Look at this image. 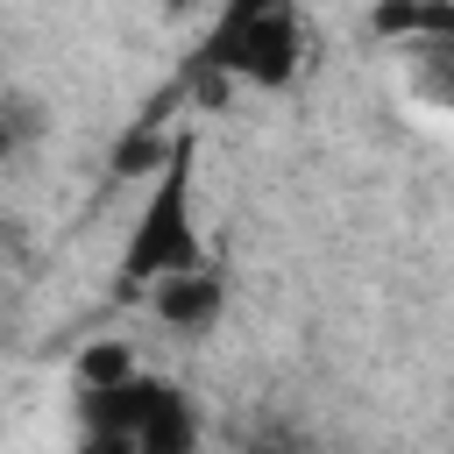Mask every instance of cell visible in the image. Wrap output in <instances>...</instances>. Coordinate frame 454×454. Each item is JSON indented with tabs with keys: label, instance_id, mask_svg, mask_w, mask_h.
Wrapping results in <instances>:
<instances>
[{
	"label": "cell",
	"instance_id": "obj_6",
	"mask_svg": "<svg viewBox=\"0 0 454 454\" xmlns=\"http://www.w3.org/2000/svg\"><path fill=\"white\" fill-rule=\"evenodd\" d=\"M163 156H170V135H156V128H135V135L114 149V177H135V170H163Z\"/></svg>",
	"mask_w": 454,
	"mask_h": 454
},
{
	"label": "cell",
	"instance_id": "obj_4",
	"mask_svg": "<svg viewBox=\"0 0 454 454\" xmlns=\"http://www.w3.org/2000/svg\"><path fill=\"white\" fill-rule=\"evenodd\" d=\"M149 312H156L170 333H213L220 312H227V270L199 262V270H184V277H163V284L149 291Z\"/></svg>",
	"mask_w": 454,
	"mask_h": 454
},
{
	"label": "cell",
	"instance_id": "obj_1",
	"mask_svg": "<svg viewBox=\"0 0 454 454\" xmlns=\"http://www.w3.org/2000/svg\"><path fill=\"white\" fill-rule=\"evenodd\" d=\"M192 163H199V142L177 135L156 184H149V199H142V213H135V227H128V248H121V270H114L121 291H156L163 277H184V270L206 262L199 220H192V184H199Z\"/></svg>",
	"mask_w": 454,
	"mask_h": 454
},
{
	"label": "cell",
	"instance_id": "obj_5",
	"mask_svg": "<svg viewBox=\"0 0 454 454\" xmlns=\"http://www.w3.org/2000/svg\"><path fill=\"white\" fill-rule=\"evenodd\" d=\"M128 376H142V369H135V355H128L121 340H92V348L78 355V397L114 390V383H128Z\"/></svg>",
	"mask_w": 454,
	"mask_h": 454
},
{
	"label": "cell",
	"instance_id": "obj_8",
	"mask_svg": "<svg viewBox=\"0 0 454 454\" xmlns=\"http://www.w3.org/2000/svg\"><path fill=\"white\" fill-rule=\"evenodd\" d=\"M241 454H298V440H291V433H255Z\"/></svg>",
	"mask_w": 454,
	"mask_h": 454
},
{
	"label": "cell",
	"instance_id": "obj_3",
	"mask_svg": "<svg viewBox=\"0 0 454 454\" xmlns=\"http://www.w3.org/2000/svg\"><path fill=\"white\" fill-rule=\"evenodd\" d=\"M135 454H199V411L177 383L163 376H142L135 390V411H128V433H121Z\"/></svg>",
	"mask_w": 454,
	"mask_h": 454
},
{
	"label": "cell",
	"instance_id": "obj_9",
	"mask_svg": "<svg viewBox=\"0 0 454 454\" xmlns=\"http://www.w3.org/2000/svg\"><path fill=\"white\" fill-rule=\"evenodd\" d=\"M78 454H135V447H128V440H114V433H85V440H78Z\"/></svg>",
	"mask_w": 454,
	"mask_h": 454
},
{
	"label": "cell",
	"instance_id": "obj_2",
	"mask_svg": "<svg viewBox=\"0 0 454 454\" xmlns=\"http://www.w3.org/2000/svg\"><path fill=\"white\" fill-rule=\"evenodd\" d=\"M298 57H305V28H298V14L277 7V0H241V7L220 14L213 43L199 50V71H213L220 85L241 78V85L277 92V85L298 78Z\"/></svg>",
	"mask_w": 454,
	"mask_h": 454
},
{
	"label": "cell",
	"instance_id": "obj_10",
	"mask_svg": "<svg viewBox=\"0 0 454 454\" xmlns=\"http://www.w3.org/2000/svg\"><path fill=\"white\" fill-rule=\"evenodd\" d=\"M0 340H7V326H0Z\"/></svg>",
	"mask_w": 454,
	"mask_h": 454
},
{
	"label": "cell",
	"instance_id": "obj_7",
	"mask_svg": "<svg viewBox=\"0 0 454 454\" xmlns=\"http://www.w3.org/2000/svg\"><path fill=\"white\" fill-rule=\"evenodd\" d=\"M28 135H35V106H28L21 92H7V85H0V163H7Z\"/></svg>",
	"mask_w": 454,
	"mask_h": 454
}]
</instances>
